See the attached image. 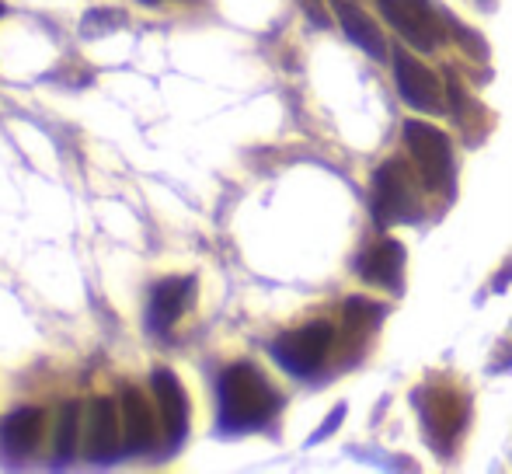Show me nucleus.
Listing matches in <instances>:
<instances>
[{
	"label": "nucleus",
	"mask_w": 512,
	"mask_h": 474,
	"mask_svg": "<svg viewBox=\"0 0 512 474\" xmlns=\"http://www.w3.org/2000/svg\"><path fill=\"white\" fill-rule=\"evenodd\" d=\"M331 346H335V328L328 321H314V325L293 328V332L279 335L272 342V359L293 377H314L324 366Z\"/></svg>",
	"instance_id": "nucleus-5"
},
{
	"label": "nucleus",
	"mask_w": 512,
	"mask_h": 474,
	"mask_svg": "<svg viewBox=\"0 0 512 474\" xmlns=\"http://www.w3.org/2000/svg\"><path fill=\"white\" fill-rule=\"evenodd\" d=\"M405 147L411 154L418 178H422L425 192L432 196H450L453 192V147L450 136L436 129L432 122L408 119L405 122Z\"/></svg>",
	"instance_id": "nucleus-4"
},
{
	"label": "nucleus",
	"mask_w": 512,
	"mask_h": 474,
	"mask_svg": "<svg viewBox=\"0 0 512 474\" xmlns=\"http://www.w3.org/2000/svg\"><path fill=\"white\" fill-rule=\"evenodd\" d=\"M143 4H157V0H143Z\"/></svg>",
	"instance_id": "nucleus-17"
},
{
	"label": "nucleus",
	"mask_w": 512,
	"mask_h": 474,
	"mask_svg": "<svg viewBox=\"0 0 512 474\" xmlns=\"http://www.w3.org/2000/svg\"><path fill=\"white\" fill-rule=\"evenodd\" d=\"M0 14H4V4H0Z\"/></svg>",
	"instance_id": "nucleus-18"
},
{
	"label": "nucleus",
	"mask_w": 512,
	"mask_h": 474,
	"mask_svg": "<svg viewBox=\"0 0 512 474\" xmlns=\"http://www.w3.org/2000/svg\"><path fill=\"white\" fill-rule=\"evenodd\" d=\"M415 398H418L415 405L422 412V433L429 440V447L439 457H450L467 426V415H471L467 398L450 384H432L425 391H418Z\"/></svg>",
	"instance_id": "nucleus-3"
},
{
	"label": "nucleus",
	"mask_w": 512,
	"mask_h": 474,
	"mask_svg": "<svg viewBox=\"0 0 512 474\" xmlns=\"http://www.w3.org/2000/svg\"><path fill=\"white\" fill-rule=\"evenodd\" d=\"M77 426H81V408L77 401H67L56 422V436H53V454L56 461H70V454L77 450Z\"/></svg>",
	"instance_id": "nucleus-15"
},
{
	"label": "nucleus",
	"mask_w": 512,
	"mask_h": 474,
	"mask_svg": "<svg viewBox=\"0 0 512 474\" xmlns=\"http://www.w3.org/2000/svg\"><path fill=\"white\" fill-rule=\"evenodd\" d=\"M370 189H373L370 206L380 227L408 224V220L422 217L425 185H422V178H418V171H411V164L401 161V157H391V161H384L373 171Z\"/></svg>",
	"instance_id": "nucleus-2"
},
{
	"label": "nucleus",
	"mask_w": 512,
	"mask_h": 474,
	"mask_svg": "<svg viewBox=\"0 0 512 474\" xmlns=\"http://www.w3.org/2000/svg\"><path fill=\"white\" fill-rule=\"evenodd\" d=\"M154 394H157V408H161V429L168 447H178L189 429V398H185L182 384L171 370H157L154 373Z\"/></svg>",
	"instance_id": "nucleus-10"
},
{
	"label": "nucleus",
	"mask_w": 512,
	"mask_h": 474,
	"mask_svg": "<svg viewBox=\"0 0 512 474\" xmlns=\"http://www.w3.org/2000/svg\"><path fill=\"white\" fill-rule=\"evenodd\" d=\"M384 314V307L380 304H370V300H363V297H352V300H345V328H349L356 339H363L366 332L373 328V321Z\"/></svg>",
	"instance_id": "nucleus-16"
},
{
	"label": "nucleus",
	"mask_w": 512,
	"mask_h": 474,
	"mask_svg": "<svg viewBox=\"0 0 512 474\" xmlns=\"http://www.w3.org/2000/svg\"><path fill=\"white\" fill-rule=\"evenodd\" d=\"M391 63H394V84H398V95L408 109L425 112V116H439V112L446 109L443 84H439V77L432 74L425 63H418L415 56L401 46L391 53Z\"/></svg>",
	"instance_id": "nucleus-7"
},
{
	"label": "nucleus",
	"mask_w": 512,
	"mask_h": 474,
	"mask_svg": "<svg viewBox=\"0 0 512 474\" xmlns=\"http://www.w3.org/2000/svg\"><path fill=\"white\" fill-rule=\"evenodd\" d=\"M42 429H46V415L42 408H18L0 422V450L7 457H28L42 440Z\"/></svg>",
	"instance_id": "nucleus-12"
},
{
	"label": "nucleus",
	"mask_w": 512,
	"mask_h": 474,
	"mask_svg": "<svg viewBox=\"0 0 512 474\" xmlns=\"http://www.w3.org/2000/svg\"><path fill=\"white\" fill-rule=\"evenodd\" d=\"M192 297H196V279L189 276H171L164 283L154 286V297H150L147 307V325L154 335H168L171 328L182 321V314L192 307Z\"/></svg>",
	"instance_id": "nucleus-8"
},
{
	"label": "nucleus",
	"mask_w": 512,
	"mask_h": 474,
	"mask_svg": "<svg viewBox=\"0 0 512 474\" xmlns=\"http://www.w3.org/2000/svg\"><path fill=\"white\" fill-rule=\"evenodd\" d=\"M335 14H338V25H342V32L349 35V39L356 42L363 53H370L373 60H384V56H387L384 32L373 25L370 14L359 11V7L349 4V0H335Z\"/></svg>",
	"instance_id": "nucleus-14"
},
{
	"label": "nucleus",
	"mask_w": 512,
	"mask_h": 474,
	"mask_svg": "<svg viewBox=\"0 0 512 474\" xmlns=\"http://www.w3.org/2000/svg\"><path fill=\"white\" fill-rule=\"evenodd\" d=\"M216 401H220V426L227 433L262 429L279 412V405H283L276 387L251 363H234L223 370L220 387H216Z\"/></svg>",
	"instance_id": "nucleus-1"
},
{
	"label": "nucleus",
	"mask_w": 512,
	"mask_h": 474,
	"mask_svg": "<svg viewBox=\"0 0 512 474\" xmlns=\"http://www.w3.org/2000/svg\"><path fill=\"white\" fill-rule=\"evenodd\" d=\"M119 436H122L119 408H115L108 398H95V405H91V419H88V454H91V461H108V457L119 450Z\"/></svg>",
	"instance_id": "nucleus-13"
},
{
	"label": "nucleus",
	"mask_w": 512,
	"mask_h": 474,
	"mask_svg": "<svg viewBox=\"0 0 512 474\" xmlns=\"http://www.w3.org/2000/svg\"><path fill=\"white\" fill-rule=\"evenodd\" d=\"M122 443H126V450H133V454H143V450H150L157 443V419H154V408H150V401L143 398L140 391H126L122 394Z\"/></svg>",
	"instance_id": "nucleus-11"
},
{
	"label": "nucleus",
	"mask_w": 512,
	"mask_h": 474,
	"mask_svg": "<svg viewBox=\"0 0 512 474\" xmlns=\"http://www.w3.org/2000/svg\"><path fill=\"white\" fill-rule=\"evenodd\" d=\"M356 272L363 283L380 286V290L401 293V279H405V244L384 237L373 248H366L356 262Z\"/></svg>",
	"instance_id": "nucleus-9"
},
{
	"label": "nucleus",
	"mask_w": 512,
	"mask_h": 474,
	"mask_svg": "<svg viewBox=\"0 0 512 474\" xmlns=\"http://www.w3.org/2000/svg\"><path fill=\"white\" fill-rule=\"evenodd\" d=\"M377 7L408 46L432 53L443 42V18L432 11L429 0H377Z\"/></svg>",
	"instance_id": "nucleus-6"
}]
</instances>
